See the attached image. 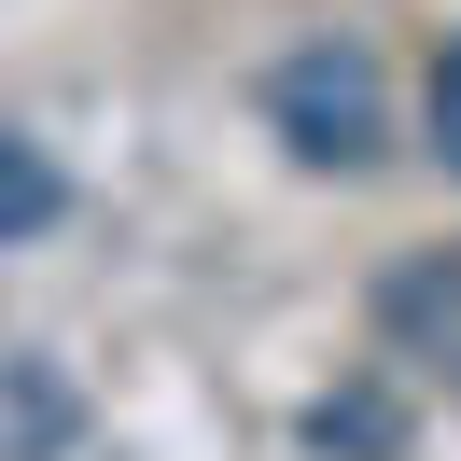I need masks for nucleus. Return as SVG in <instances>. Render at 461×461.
<instances>
[{
    "mask_svg": "<svg viewBox=\"0 0 461 461\" xmlns=\"http://www.w3.org/2000/svg\"><path fill=\"white\" fill-rule=\"evenodd\" d=\"M266 126H280L294 168H377L392 154V85H377L364 42H294L280 70H266Z\"/></svg>",
    "mask_w": 461,
    "mask_h": 461,
    "instance_id": "obj_1",
    "label": "nucleus"
},
{
    "mask_svg": "<svg viewBox=\"0 0 461 461\" xmlns=\"http://www.w3.org/2000/svg\"><path fill=\"white\" fill-rule=\"evenodd\" d=\"M377 336H392L420 377L461 392V252H405L392 280H377Z\"/></svg>",
    "mask_w": 461,
    "mask_h": 461,
    "instance_id": "obj_2",
    "label": "nucleus"
},
{
    "mask_svg": "<svg viewBox=\"0 0 461 461\" xmlns=\"http://www.w3.org/2000/svg\"><path fill=\"white\" fill-rule=\"evenodd\" d=\"M57 210H70V168L29 140V126H0V238H42Z\"/></svg>",
    "mask_w": 461,
    "mask_h": 461,
    "instance_id": "obj_3",
    "label": "nucleus"
},
{
    "mask_svg": "<svg viewBox=\"0 0 461 461\" xmlns=\"http://www.w3.org/2000/svg\"><path fill=\"white\" fill-rule=\"evenodd\" d=\"M420 126H433V154H447V182H461V42L433 57V85H420Z\"/></svg>",
    "mask_w": 461,
    "mask_h": 461,
    "instance_id": "obj_4",
    "label": "nucleus"
},
{
    "mask_svg": "<svg viewBox=\"0 0 461 461\" xmlns=\"http://www.w3.org/2000/svg\"><path fill=\"white\" fill-rule=\"evenodd\" d=\"M308 433H321V447H392V405H321Z\"/></svg>",
    "mask_w": 461,
    "mask_h": 461,
    "instance_id": "obj_5",
    "label": "nucleus"
}]
</instances>
